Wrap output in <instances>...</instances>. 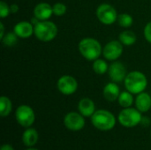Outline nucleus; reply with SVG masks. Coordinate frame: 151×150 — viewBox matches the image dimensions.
<instances>
[{
  "instance_id": "nucleus-1",
  "label": "nucleus",
  "mask_w": 151,
  "mask_h": 150,
  "mask_svg": "<svg viewBox=\"0 0 151 150\" xmlns=\"http://www.w3.org/2000/svg\"><path fill=\"white\" fill-rule=\"evenodd\" d=\"M124 83L127 91L133 95H138L142 92H144L148 86V80L142 72L133 71L127 73Z\"/></svg>"
},
{
  "instance_id": "nucleus-2",
  "label": "nucleus",
  "mask_w": 151,
  "mask_h": 150,
  "mask_svg": "<svg viewBox=\"0 0 151 150\" xmlns=\"http://www.w3.org/2000/svg\"><path fill=\"white\" fill-rule=\"evenodd\" d=\"M79 50L83 57L88 61H95L103 53L100 42L94 38H84L79 43Z\"/></svg>"
},
{
  "instance_id": "nucleus-3",
  "label": "nucleus",
  "mask_w": 151,
  "mask_h": 150,
  "mask_svg": "<svg viewBox=\"0 0 151 150\" xmlns=\"http://www.w3.org/2000/svg\"><path fill=\"white\" fill-rule=\"evenodd\" d=\"M92 125L100 131H110L116 125L114 115L106 110H98L91 116Z\"/></svg>"
},
{
  "instance_id": "nucleus-4",
  "label": "nucleus",
  "mask_w": 151,
  "mask_h": 150,
  "mask_svg": "<svg viewBox=\"0 0 151 150\" xmlns=\"http://www.w3.org/2000/svg\"><path fill=\"white\" fill-rule=\"evenodd\" d=\"M34 34L42 42H50L58 34V27L49 20H40L34 27Z\"/></svg>"
},
{
  "instance_id": "nucleus-5",
  "label": "nucleus",
  "mask_w": 151,
  "mask_h": 150,
  "mask_svg": "<svg viewBox=\"0 0 151 150\" xmlns=\"http://www.w3.org/2000/svg\"><path fill=\"white\" fill-rule=\"evenodd\" d=\"M142 112L134 108H124L119 114L118 120L124 127H134L142 122Z\"/></svg>"
},
{
  "instance_id": "nucleus-6",
  "label": "nucleus",
  "mask_w": 151,
  "mask_h": 150,
  "mask_svg": "<svg viewBox=\"0 0 151 150\" xmlns=\"http://www.w3.org/2000/svg\"><path fill=\"white\" fill-rule=\"evenodd\" d=\"M99 21L104 25H111L118 19V13L115 8L109 4H100L96 11Z\"/></svg>"
},
{
  "instance_id": "nucleus-7",
  "label": "nucleus",
  "mask_w": 151,
  "mask_h": 150,
  "mask_svg": "<svg viewBox=\"0 0 151 150\" xmlns=\"http://www.w3.org/2000/svg\"><path fill=\"white\" fill-rule=\"evenodd\" d=\"M15 118L21 126L28 128L35 123V114L30 106L23 104L17 108L15 111Z\"/></svg>"
},
{
  "instance_id": "nucleus-8",
  "label": "nucleus",
  "mask_w": 151,
  "mask_h": 150,
  "mask_svg": "<svg viewBox=\"0 0 151 150\" xmlns=\"http://www.w3.org/2000/svg\"><path fill=\"white\" fill-rule=\"evenodd\" d=\"M57 87L61 94L65 95H70L74 94L78 89V82L73 76L64 75L58 79Z\"/></svg>"
},
{
  "instance_id": "nucleus-9",
  "label": "nucleus",
  "mask_w": 151,
  "mask_h": 150,
  "mask_svg": "<svg viewBox=\"0 0 151 150\" xmlns=\"http://www.w3.org/2000/svg\"><path fill=\"white\" fill-rule=\"evenodd\" d=\"M85 117L78 112H69L64 118V124L65 127L71 131L77 132L85 126Z\"/></svg>"
},
{
  "instance_id": "nucleus-10",
  "label": "nucleus",
  "mask_w": 151,
  "mask_h": 150,
  "mask_svg": "<svg viewBox=\"0 0 151 150\" xmlns=\"http://www.w3.org/2000/svg\"><path fill=\"white\" fill-rule=\"evenodd\" d=\"M123 53V44L119 41H111L103 49L104 57L110 61L117 60Z\"/></svg>"
},
{
  "instance_id": "nucleus-11",
  "label": "nucleus",
  "mask_w": 151,
  "mask_h": 150,
  "mask_svg": "<svg viewBox=\"0 0 151 150\" xmlns=\"http://www.w3.org/2000/svg\"><path fill=\"white\" fill-rule=\"evenodd\" d=\"M109 77L113 82H121L125 80L127 73L125 65L120 62H113L108 69Z\"/></svg>"
},
{
  "instance_id": "nucleus-12",
  "label": "nucleus",
  "mask_w": 151,
  "mask_h": 150,
  "mask_svg": "<svg viewBox=\"0 0 151 150\" xmlns=\"http://www.w3.org/2000/svg\"><path fill=\"white\" fill-rule=\"evenodd\" d=\"M53 14V8L48 3H40L34 8V17L39 20H48Z\"/></svg>"
},
{
  "instance_id": "nucleus-13",
  "label": "nucleus",
  "mask_w": 151,
  "mask_h": 150,
  "mask_svg": "<svg viewBox=\"0 0 151 150\" xmlns=\"http://www.w3.org/2000/svg\"><path fill=\"white\" fill-rule=\"evenodd\" d=\"M13 32L18 35V37L26 39L30 37L34 34V25L28 21L18 22L13 28Z\"/></svg>"
},
{
  "instance_id": "nucleus-14",
  "label": "nucleus",
  "mask_w": 151,
  "mask_h": 150,
  "mask_svg": "<svg viewBox=\"0 0 151 150\" xmlns=\"http://www.w3.org/2000/svg\"><path fill=\"white\" fill-rule=\"evenodd\" d=\"M135 106L136 109L142 113L149 111L151 108V96L145 92L138 94L135 99Z\"/></svg>"
},
{
  "instance_id": "nucleus-15",
  "label": "nucleus",
  "mask_w": 151,
  "mask_h": 150,
  "mask_svg": "<svg viewBox=\"0 0 151 150\" xmlns=\"http://www.w3.org/2000/svg\"><path fill=\"white\" fill-rule=\"evenodd\" d=\"M104 97L109 101V102H114L118 100L119 95H120V90L119 86L116 84V82H109L108 84L105 85L104 88Z\"/></svg>"
},
{
  "instance_id": "nucleus-16",
  "label": "nucleus",
  "mask_w": 151,
  "mask_h": 150,
  "mask_svg": "<svg viewBox=\"0 0 151 150\" xmlns=\"http://www.w3.org/2000/svg\"><path fill=\"white\" fill-rule=\"evenodd\" d=\"M78 110L84 117H91L96 111L95 103L89 98H82L78 103Z\"/></svg>"
},
{
  "instance_id": "nucleus-17",
  "label": "nucleus",
  "mask_w": 151,
  "mask_h": 150,
  "mask_svg": "<svg viewBox=\"0 0 151 150\" xmlns=\"http://www.w3.org/2000/svg\"><path fill=\"white\" fill-rule=\"evenodd\" d=\"M38 139H39L38 133L34 128H30V127L27 128V130L22 134V142L27 148H31L35 146L37 143Z\"/></svg>"
},
{
  "instance_id": "nucleus-18",
  "label": "nucleus",
  "mask_w": 151,
  "mask_h": 150,
  "mask_svg": "<svg viewBox=\"0 0 151 150\" xmlns=\"http://www.w3.org/2000/svg\"><path fill=\"white\" fill-rule=\"evenodd\" d=\"M119 42L126 46H131L136 42V34L131 30H125L119 34Z\"/></svg>"
},
{
  "instance_id": "nucleus-19",
  "label": "nucleus",
  "mask_w": 151,
  "mask_h": 150,
  "mask_svg": "<svg viewBox=\"0 0 151 150\" xmlns=\"http://www.w3.org/2000/svg\"><path fill=\"white\" fill-rule=\"evenodd\" d=\"M119 104L123 108H129L134 103V96L133 94L129 91H124L120 93L119 98H118Z\"/></svg>"
},
{
  "instance_id": "nucleus-20",
  "label": "nucleus",
  "mask_w": 151,
  "mask_h": 150,
  "mask_svg": "<svg viewBox=\"0 0 151 150\" xmlns=\"http://www.w3.org/2000/svg\"><path fill=\"white\" fill-rule=\"evenodd\" d=\"M12 110V104L11 100L7 96L0 97V115L4 118L7 117Z\"/></svg>"
},
{
  "instance_id": "nucleus-21",
  "label": "nucleus",
  "mask_w": 151,
  "mask_h": 150,
  "mask_svg": "<svg viewBox=\"0 0 151 150\" xmlns=\"http://www.w3.org/2000/svg\"><path fill=\"white\" fill-rule=\"evenodd\" d=\"M108 69H109L108 64L104 59L97 58L93 63V70L96 74H99V75L104 74L108 71Z\"/></svg>"
},
{
  "instance_id": "nucleus-22",
  "label": "nucleus",
  "mask_w": 151,
  "mask_h": 150,
  "mask_svg": "<svg viewBox=\"0 0 151 150\" xmlns=\"http://www.w3.org/2000/svg\"><path fill=\"white\" fill-rule=\"evenodd\" d=\"M117 21H118V23H119V25L120 27L127 28V27H130L133 25L134 19L128 13H121V14H119L118 16Z\"/></svg>"
},
{
  "instance_id": "nucleus-23",
  "label": "nucleus",
  "mask_w": 151,
  "mask_h": 150,
  "mask_svg": "<svg viewBox=\"0 0 151 150\" xmlns=\"http://www.w3.org/2000/svg\"><path fill=\"white\" fill-rule=\"evenodd\" d=\"M1 40H2V42L4 43V46L12 47V46H13V45H15L17 43L18 35L14 32H10V33L5 34Z\"/></svg>"
},
{
  "instance_id": "nucleus-24",
  "label": "nucleus",
  "mask_w": 151,
  "mask_h": 150,
  "mask_svg": "<svg viewBox=\"0 0 151 150\" xmlns=\"http://www.w3.org/2000/svg\"><path fill=\"white\" fill-rule=\"evenodd\" d=\"M53 14L56 16H63L66 12V6L62 3H57L53 6Z\"/></svg>"
},
{
  "instance_id": "nucleus-25",
  "label": "nucleus",
  "mask_w": 151,
  "mask_h": 150,
  "mask_svg": "<svg viewBox=\"0 0 151 150\" xmlns=\"http://www.w3.org/2000/svg\"><path fill=\"white\" fill-rule=\"evenodd\" d=\"M10 13H11L10 6L4 1H1L0 2V17H1V19L6 18Z\"/></svg>"
},
{
  "instance_id": "nucleus-26",
  "label": "nucleus",
  "mask_w": 151,
  "mask_h": 150,
  "mask_svg": "<svg viewBox=\"0 0 151 150\" xmlns=\"http://www.w3.org/2000/svg\"><path fill=\"white\" fill-rule=\"evenodd\" d=\"M144 36L145 39L151 43V21L149 22L144 27Z\"/></svg>"
},
{
  "instance_id": "nucleus-27",
  "label": "nucleus",
  "mask_w": 151,
  "mask_h": 150,
  "mask_svg": "<svg viewBox=\"0 0 151 150\" xmlns=\"http://www.w3.org/2000/svg\"><path fill=\"white\" fill-rule=\"evenodd\" d=\"M10 9H11V13H16L19 11V6L17 4H12L10 5Z\"/></svg>"
},
{
  "instance_id": "nucleus-28",
  "label": "nucleus",
  "mask_w": 151,
  "mask_h": 150,
  "mask_svg": "<svg viewBox=\"0 0 151 150\" xmlns=\"http://www.w3.org/2000/svg\"><path fill=\"white\" fill-rule=\"evenodd\" d=\"M1 150H14V149H13L12 146L10 145V144H4V145L1 147Z\"/></svg>"
},
{
  "instance_id": "nucleus-29",
  "label": "nucleus",
  "mask_w": 151,
  "mask_h": 150,
  "mask_svg": "<svg viewBox=\"0 0 151 150\" xmlns=\"http://www.w3.org/2000/svg\"><path fill=\"white\" fill-rule=\"evenodd\" d=\"M4 35V24L1 22L0 23V39H2Z\"/></svg>"
},
{
  "instance_id": "nucleus-30",
  "label": "nucleus",
  "mask_w": 151,
  "mask_h": 150,
  "mask_svg": "<svg viewBox=\"0 0 151 150\" xmlns=\"http://www.w3.org/2000/svg\"><path fill=\"white\" fill-rule=\"evenodd\" d=\"M26 150H39V149H35V148L31 147V148H28V149H27Z\"/></svg>"
}]
</instances>
